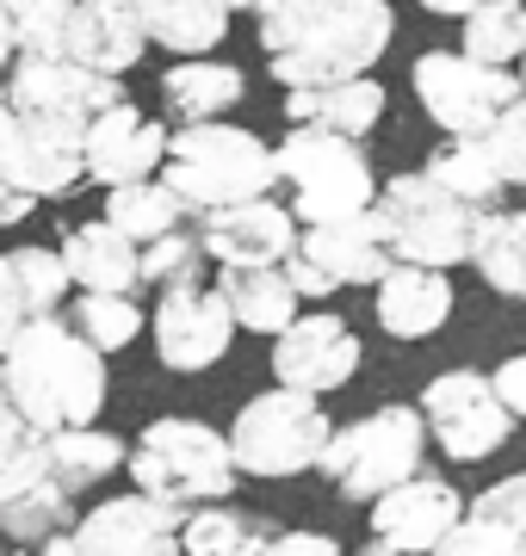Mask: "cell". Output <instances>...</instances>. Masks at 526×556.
I'll return each instance as SVG.
<instances>
[{
    "label": "cell",
    "instance_id": "cell-1",
    "mask_svg": "<svg viewBox=\"0 0 526 556\" xmlns=\"http://www.w3.org/2000/svg\"><path fill=\"white\" fill-rule=\"evenodd\" d=\"M0 390L43 439L75 433L93 427L105 408V353L87 346L68 316H38L0 358Z\"/></svg>",
    "mask_w": 526,
    "mask_h": 556
},
{
    "label": "cell",
    "instance_id": "cell-2",
    "mask_svg": "<svg viewBox=\"0 0 526 556\" xmlns=\"http://www.w3.org/2000/svg\"><path fill=\"white\" fill-rule=\"evenodd\" d=\"M167 192H180L186 211H223V204L273 199L279 161L254 130L242 124H174L167 130V161L155 174Z\"/></svg>",
    "mask_w": 526,
    "mask_h": 556
},
{
    "label": "cell",
    "instance_id": "cell-3",
    "mask_svg": "<svg viewBox=\"0 0 526 556\" xmlns=\"http://www.w3.org/2000/svg\"><path fill=\"white\" fill-rule=\"evenodd\" d=\"M397 38V13L385 0H316L304 13V25L291 31L279 56L266 62L285 93L298 87H335V80L372 75V62L390 50Z\"/></svg>",
    "mask_w": 526,
    "mask_h": 556
},
{
    "label": "cell",
    "instance_id": "cell-4",
    "mask_svg": "<svg viewBox=\"0 0 526 556\" xmlns=\"http://www.w3.org/2000/svg\"><path fill=\"white\" fill-rule=\"evenodd\" d=\"M124 470H130V482H137L142 495L167 501L180 514L211 507V501H229L236 482H242L236 452H229V433H217V427H204L192 415L149 420L137 433V445H130V464Z\"/></svg>",
    "mask_w": 526,
    "mask_h": 556
},
{
    "label": "cell",
    "instance_id": "cell-5",
    "mask_svg": "<svg viewBox=\"0 0 526 556\" xmlns=\"http://www.w3.org/2000/svg\"><path fill=\"white\" fill-rule=\"evenodd\" d=\"M372 217L385 229V248L397 266H434V273H452L465 266L471 248H477V229H484L489 211L452 199L446 186H434L427 174H397L378 186V204Z\"/></svg>",
    "mask_w": 526,
    "mask_h": 556
},
{
    "label": "cell",
    "instance_id": "cell-6",
    "mask_svg": "<svg viewBox=\"0 0 526 556\" xmlns=\"http://www.w3.org/2000/svg\"><path fill=\"white\" fill-rule=\"evenodd\" d=\"M422 457H427V420L415 402H378L372 415L335 427L323 452V470L347 501H378L390 495L397 482L422 477Z\"/></svg>",
    "mask_w": 526,
    "mask_h": 556
},
{
    "label": "cell",
    "instance_id": "cell-7",
    "mask_svg": "<svg viewBox=\"0 0 526 556\" xmlns=\"http://www.w3.org/2000/svg\"><path fill=\"white\" fill-rule=\"evenodd\" d=\"M328 408L323 396H304V390H285L273 383L266 396L242 402V415L229 427V452H236V470L261 482H285V477H304L316 470L328 452Z\"/></svg>",
    "mask_w": 526,
    "mask_h": 556
},
{
    "label": "cell",
    "instance_id": "cell-8",
    "mask_svg": "<svg viewBox=\"0 0 526 556\" xmlns=\"http://www.w3.org/2000/svg\"><path fill=\"white\" fill-rule=\"evenodd\" d=\"M279 161V179L291 186V217L298 229H316V223H347L378 204V174L365 161L360 142L328 137V130H291V137L273 149Z\"/></svg>",
    "mask_w": 526,
    "mask_h": 556
},
{
    "label": "cell",
    "instance_id": "cell-9",
    "mask_svg": "<svg viewBox=\"0 0 526 556\" xmlns=\"http://www.w3.org/2000/svg\"><path fill=\"white\" fill-rule=\"evenodd\" d=\"M409 87L446 137H489V124L521 100L526 87L514 68H484L465 50H427L409 68Z\"/></svg>",
    "mask_w": 526,
    "mask_h": 556
},
{
    "label": "cell",
    "instance_id": "cell-10",
    "mask_svg": "<svg viewBox=\"0 0 526 556\" xmlns=\"http://www.w3.org/2000/svg\"><path fill=\"white\" fill-rule=\"evenodd\" d=\"M415 408H422L434 445L452 464H477V457L502 452L508 433H514V415L502 408V396H496V383L484 371H440V378H427Z\"/></svg>",
    "mask_w": 526,
    "mask_h": 556
},
{
    "label": "cell",
    "instance_id": "cell-11",
    "mask_svg": "<svg viewBox=\"0 0 526 556\" xmlns=\"http://www.w3.org/2000/svg\"><path fill=\"white\" fill-rule=\"evenodd\" d=\"M82 137L75 124H57V118H32V112H7L0 118V179L25 192V199H62L87 179V155H82Z\"/></svg>",
    "mask_w": 526,
    "mask_h": 556
},
{
    "label": "cell",
    "instance_id": "cell-12",
    "mask_svg": "<svg viewBox=\"0 0 526 556\" xmlns=\"http://www.w3.org/2000/svg\"><path fill=\"white\" fill-rule=\"evenodd\" d=\"M124 105V87L112 75H93L68 56H20L7 75V112H32V118H57V124H87Z\"/></svg>",
    "mask_w": 526,
    "mask_h": 556
},
{
    "label": "cell",
    "instance_id": "cell-13",
    "mask_svg": "<svg viewBox=\"0 0 526 556\" xmlns=\"http://www.w3.org/2000/svg\"><path fill=\"white\" fill-rule=\"evenodd\" d=\"M155 358H162L167 371H180V378H199L211 371L223 353H229V340H236V316H229V303H223L217 285H186V291H167L155 303Z\"/></svg>",
    "mask_w": 526,
    "mask_h": 556
},
{
    "label": "cell",
    "instance_id": "cell-14",
    "mask_svg": "<svg viewBox=\"0 0 526 556\" xmlns=\"http://www.w3.org/2000/svg\"><path fill=\"white\" fill-rule=\"evenodd\" d=\"M360 358H365L360 334H353L335 309H310V316H298L279 340H273V378H279L285 390L328 396V390L353 383Z\"/></svg>",
    "mask_w": 526,
    "mask_h": 556
},
{
    "label": "cell",
    "instance_id": "cell-15",
    "mask_svg": "<svg viewBox=\"0 0 526 556\" xmlns=\"http://www.w3.org/2000/svg\"><path fill=\"white\" fill-rule=\"evenodd\" d=\"M298 217L279 199H248V204H223L199 217L204 254L217 260V273H248V266H285L298 254Z\"/></svg>",
    "mask_w": 526,
    "mask_h": 556
},
{
    "label": "cell",
    "instance_id": "cell-16",
    "mask_svg": "<svg viewBox=\"0 0 526 556\" xmlns=\"http://www.w3.org/2000/svg\"><path fill=\"white\" fill-rule=\"evenodd\" d=\"M180 507H167L155 495H112L100 507H87L75 526V544L87 556H180Z\"/></svg>",
    "mask_w": 526,
    "mask_h": 556
},
{
    "label": "cell",
    "instance_id": "cell-17",
    "mask_svg": "<svg viewBox=\"0 0 526 556\" xmlns=\"http://www.w3.org/2000/svg\"><path fill=\"white\" fill-rule=\"evenodd\" d=\"M459 519H465V495L446 477H427V470L372 501V538L397 544L403 556H434Z\"/></svg>",
    "mask_w": 526,
    "mask_h": 556
},
{
    "label": "cell",
    "instance_id": "cell-18",
    "mask_svg": "<svg viewBox=\"0 0 526 556\" xmlns=\"http://www.w3.org/2000/svg\"><path fill=\"white\" fill-rule=\"evenodd\" d=\"M82 155H87V179L93 186H137V179H155L167 161V124L142 118L137 105L124 100L112 105V112H100V118L87 124L82 137Z\"/></svg>",
    "mask_w": 526,
    "mask_h": 556
},
{
    "label": "cell",
    "instance_id": "cell-19",
    "mask_svg": "<svg viewBox=\"0 0 526 556\" xmlns=\"http://www.w3.org/2000/svg\"><path fill=\"white\" fill-rule=\"evenodd\" d=\"M149 50V31H142L137 0H75L68 13V38H62V56L93 68V75H130Z\"/></svg>",
    "mask_w": 526,
    "mask_h": 556
},
{
    "label": "cell",
    "instance_id": "cell-20",
    "mask_svg": "<svg viewBox=\"0 0 526 556\" xmlns=\"http://www.w3.org/2000/svg\"><path fill=\"white\" fill-rule=\"evenodd\" d=\"M434 556H526V470L465 501V519Z\"/></svg>",
    "mask_w": 526,
    "mask_h": 556
},
{
    "label": "cell",
    "instance_id": "cell-21",
    "mask_svg": "<svg viewBox=\"0 0 526 556\" xmlns=\"http://www.w3.org/2000/svg\"><path fill=\"white\" fill-rule=\"evenodd\" d=\"M298 254L316 260L335 285H378L397 266L372 211H360V217H347V223H316V229H304L298 236Z\"/></svg>",
    "mask_w": 526,
    "mask_h": 556
},
{
    "label": "cell",
    "instance_id": "cell-22",
    "mask_svg": "<svg viewBox=\"0 0 526 556\" xmlns=\"http://www.w3.org/2000/svg\"><path fill=\"white\" fill-rule=\"evenodd\" d=\"M62 266H68V278L82 285V291H118V298H137L142 285V248L124 229H112V223H75L68 236H62Z\"/></svg>",
    "mask_w": 526,
    "mask_h": 556
},
{
    "label": "cell",
    "instance_id": "cell-23",
    "mask_svg": "<svg viewBox=\"0 0 526 556\" xmlns=\"http://www.w3.org/2000/svg\"><path fill=\"white\" fill-rule=\"evenodd\" d=\"M285 118H291V130H328V137L360 142L385 118V80L360 75L335 80V87H298V93H285Z\"/></svg>",
    "mask_w": 526,
    "mask_h": 556
},
{
    "label": "cell",
    "instance_id": "cell-24",
    "mask_svg": "<svg viewBox=\"0 0 526 556\" xmlns=\"http://www.w3.org/2000/svg\"><path fill=\"white\" fill-rule=\"evenodd\" d=\"M452 316V278L434 266H390L378 278V328L390 340H427Z\"/></svg>",
    "mask_w": 526,
    "mask_h": 556
},
{
    "label": "cell",
    "instance_id": "cell-25",
    "mask_svg": "<svg viewBox=\"0 0 526 556\" xmlns=\"http://www.w3.org/2000/svg\"><path fill=\"white\" fill-rule=\"evenodd\" d=\"M217 291H223V303H229L236 328H248V334H266V340H279L285 328L298 321V309H304V298L291 291L285 266H248V273H217Z\"/></svg>",
    "mask_w": 526,
    "mask_h": 556
},
{
    "label": "cell",
    "instance_id": "cell-26",
    "mask_svg": "<svg viewBox=\"0 0 526 556\" xmlns=\"http://www.w3.org/2000/svg\"><path fill=\"white\" fill-rule=\"evenodd\" d=\"M248 80L236 62H174L162 75V105L174 112V124H217V112L242 105Z\"/></svg>",
    "mask_w": 526,
    "mask_h": 556
},
{
    "label": "cell",
    "instance_id": "cell-27",
    "mask_svg": "<svg viewBox=\"0 0 526 556\" xmlns=\"http://www.w3.org/2000/svg\"><path fill=\"white\" fill-rule=\"evenodd\" d=\"M137 13H142L149 43L174 50L180 62L217 50L223 31H229V7L223 0H137Z\"/></svg>",
    "mask_w": 526,
    "mask_h": 556
},
{
    "label": "cell",
    "instance_id": "cell-28",
    "mask_svg": "<svg viewBox=\"0 0 526 556\" xmlns=\"http://www.w3.org/2000/svg\"><path fill=\"white\" fill-rule=\"evenodd\" d=\"M130 464V445L118 433H100V427H75V433L50 439V482L62 495H87L100 489L105 477H118Z\"/></svg>",
    "mask_w": 526,
    "mask_h": 556
},
{
    "label": "cell",
    "instance_id": "cell-29",
    "mask_svg": "<svg viewBox=\"0 0 526 556\" xmlns=\"http://www.w3.org/2000/svg\"><path fill=\"white\" fill-rule=\"evenodd\" d=\"M422 174L434 179V186H446L452 199L477 204V211H496V199L508 192V179L496 174V161H489L484 137H446L440 149L427 155Z\"/></svg>",
    "mask_w": 526,
    "mask_h": 556
},
{
    "label": "cell",
    "instance_id": "cell-30",
    "mask_svg": "<svg viewBox=\"0 0 526 556\" xmlns=\"http://www.w3.org/2000/svg\"><path fill=\"white\" fill-rule=\"evenodd\" d=\"M186 217H192V211L180 204V192H167L162 179H137V186H112V192H105V223L124 229L137 248L186 229Z\"/></svg>",
    "mask_w": 526,
    "mask_h": 556
},
{
    "label": "cell",
    "instance_id": "cell-31",
    "mask_svg": "<svg viewBox=\"0 0 526 556\" xmlns=\"http://www.w3.org/2000/svg\"><path fill=\"white\" fill-rule=\"evenodd\" d=\"M471 266L484 273L489 291L526 303V211H489L471 248Z\"/></svg>",
    "mask_w": 526,
    "mask_h": 556
},
{
    "label": "cell",
    "instance_id": "cell-32",
    "mask_svg": "<svg viewBox=\"0 0 526 556\" xmlns=\"http://www.w3.org/2000/svg\"><path fill=\"white\" fill-rule=\"evenodd\" d=\"M266 538L273 532H266L261 519L242 514V507H223V501L192 507L180 519V556H261Z\"/></svg>",
    "mask_w": 526,
    "mask_h": 556
},
{
    "label": "cell",
    "instance_id": "cell-33",
    "mask_svg": "<svg viewBox=\"0 0 526 556\" xmlns=\"http://www.w3.org/2000/svg\"><path fill=\"white\" fill-rule=\"evenodd\" d=\"M62 532H75V495H62L50 477L32 482L25 495H13L7 507H0V538H7V544L43 551V544L62 538Z\"/></svg>",
    "mask_w": 526,
    "mask_h": 556
},
{
    "label": "cell",
    "instance_id": "cell-34",
    "mask_svg": "<svg viewBox=\"0 0 526 556\" xmlns=\"http://www.w3.org/2000/svg\"><path fill=\"white\" fill-rule=\"evenodd\" d=\"M465 56L484 68H508L526 56V0H477V13H465Z\"/></svg>",
    "mask_w": 526,
    "mask_h": 556
},
{
    "label": "cell",
    "instance_id": "cell-35",
    "mask_svg": "<svg viewBox=\"0 0 526 556\" xmlns=\"http://www.w3.org/2000/svg\"><path fill=\"white\" fill-rule=\"evenodd\" d=\"M43 477H50V439H43L32 420H20V408L0 390V507L13 495H25V489L43 482Z\"/></svg>",
    "mask_w": 526,
    "mask_h": 556
},
{
    "label": "cell",
    "instance_id": "cell-36",
    "mask_svg": "<svg viewBox=\"0 0 526 556\" xmlns=\"http://www.w3.org/2000/svg\"><path fill=\"white\" fill-rule=\"evenodd\" d=\"M75 328H82L87 346H100V353H118V346H130V340L142 334V303L137 298H118V291H82V303H75Z\"/></svg>",
    "mask_w": 526,
    "mask_h": 556
},
{
    "label": "cell",
    "instance_id": "cell-37",
    "mask_svg": "<svg viewBox=\"0 0 526 556\" xmlns=\"http://www.w3.org/2000/svg\"><path fill=\"white\" fill-rule=\"evenodd\" d=\"M13 285H20L25 298V316H62V298L75 291V278H68V266H62L57 248H13Z\"/></svg>",
    "mask_w": 526,
    "mask_h": 556
},
{
    "label": "cell",
    "instance_id": "cell-38",
    "mask_svg": "<svg viewBox=\"0 0 526 556\" xmlns=\"http://www.w3.org/2000/svg\"><path fill=\"white\" fill-rule=\"evenodd\" d=\"M204 266H211V254H204L199 229H174V236L142 248V285H155L162 298L186 291V285H204Z\"/></svg>",
    "mask_w": 526,
    "mask_h": 556
},
{
    "label": "cell",
    "instance_id": "cell-39",
    "mask_svg": "<svg viewBox=\"0 0 526 556\" xmlns=\"http://www.w3.org/2000/svg\"><path fill=\"white\" fill-rule=\"evenodd\" d=\"M0 13H7V25H13L20 56H62L75 0H0Z\"/></svg>",
    "mask_w": 526,
    "mask_h": 556
},
{
    "label": "cell",
    "instance_id": "cell-40",
    "mask_svg": "<svg viewBox=\"0 0 526 556\" xmlns=\"http://www.w3.org/2000/svg\"><path fill=\"white\" fill-rule=\"evenodd\" d=\"M484 149H489V161H496V174H502L508 186H526V93L489 124Z\"/></svg>",
    "mask_w": 526,
    "mask_h": 556
},
{
    "label": "cell",
    "instance_id": "cell-41",
    "mask_svg": "<svg viewBox=\"0 0 526 556\" xmlns=\"http://www.w3.org/2000/svg\"><path fill=\"white\" fill-rule=\"evenodd\" d=\"M310 7H316V0H261V7H254V31H261L266 56H279L285 43H291V31L304 25Z\"/></svg>",
    "mask_w": 526,
    "mask_h": 556
},
{
    "label": "cell",
    "instance_id": "cell-42",
    "mask_svg": "<svg viewBox=\"0 0 526 556\" xmlns=\"http://www.w3.org/2000/svg\"><path fill=\"white\" fill-rule=\"evenodd\" d=\"M25 298H20V285H13V260L0 254V358H7V346L20 340V328H25Z\"/></svg>",
    "mask_w": 526,
    "mask_h": 556
},
{
    "label": "cell",
    "instance_id": "cell-43",
    "mask_svg": "<svg viewBox=\"0 0 526 556\" xmlns=\"http://www.w3.org/2000/svg\"><path fill=\"white\" fill-rule=\"evenodd\" d=\"M285 278H291V291H298L304 303H328L335 291H341V285H335V278H328L323 266H316V260H304V254L285 260Z\"/></svg>",
    "mask_w": 526,
    "mask_h": 556
},
{
    "label": "cell",
    "instance_id": "cell-44",
    "mask_svg": "<svg viewBox=\"0 0 526 556\" xmlns=\"http://www.w3.org/2000/svg\"><path fill=\"white\" fill-rule=\"evenodd\" d=\"M261 556H347L328 532H273Z\"/></svg>",
    "mask_w": 526,
    "mask_h": 556
},
{
    "label": "cell",
    "instance_id": "cell-45",
    "mask_svg": "<svg viewBox=\"0 0 526 556\" xmlns=\"http://www.w3.org/2000/svg\"><path fill=\"white\" fill-rule=\"evenodd\" d=\"M496 396H502V408L514 420H526V353H514V358H502V365H496Z\"/></svg>",
    "mask_w": 526,
    "mask_h": 556
},
{
    "label": "cell",
    "instance_id": "cell-46",
    "mask_svg": "<svg viewBox=\"0 0 526 556\" xmlns=\"http://www.w3.org/2000/svg\"><path fill=\"white\" fill-rule=\"evenodd\" d=\"M25 217H32V199L13 192V186L0 179V229H13V223H25Z\"/></svg>",
    "mask_w": 526,
    "mask_h": 556
},
{
    "label": "cell",
    "instance_id": "cell-47",
    "mask_svg": "<svg viewBox=\"0 0 526 556\" xmlns=\"http://www.w3.org/2000/svg\"><path fill=\"white\" fill-rule=\"evenodd\" d=\"M427 13H440V20H465V13H477V0H422Z\"/></svg>",
    "mask_w": 526,
    "mask_h": 556
},
{
    "label": "cell",
    "instance_id": "cell-48",
    "mask_svg": "<svg viewBox=\"0 0 526 556\" xmlns=\"http://www.w3.org/2000/svg\"><path fill=\"white\" fill-rule=\"evenodd\" d=\"M7 62H20V43H13V25L0 13V75H7Z\"/></svg>",
    "mask_w": 526,
    "mask_h": 556
},
{
    "label": "cell",
    "instance_id": "cell-49",
    "mask_svg": "<svg viewBox=\"0 0 526 556\" xmlns=\"http://www.w3.org/2000/svg\"><path fill=\"white\" fill-rule=\"evenodd\" d=\"M38 556H87V551L75 544V532H62V538H50V544H43Z\"/></svg>",
    "mask_w": 526,
    "mask_h": 556
},
{
    "label": "cell",
    "instance_id": "cell-50",
    "mask_svg": "<svg viewBox=\"0 0 526 556\" xmlns=\"http://www.w3.org/2000/svg\"><path fill=\"white\" fill-rule=\"evenodd\" d=\"M360 556H403V551H397V544H385V538H372V544H365Z\"/></svg>",
    "mask_w": 526,
    "mask_h": 556
},
{
    "label": "cell",
    "instance_id": "cell-51",
    "mask_svg": "<svg viewBox=\"0 0 526 556\" xmlns=\"http://www.w3.org/2000/svg\"><path fill=\"white\" fill-rule=\"evenodd\" d=\"M223 7H229V13H254V7H261V0H223Z\"/></svg>",
    "mask_w": 526,
    "mask_h": 556
},
{
    "label": "cell",
    "instance_id": "cell-52",
    "mask_svg": "<svg viewBox=\"0 0 526 556\" xmlns=\"http://www.w3.org/2000/svg\"><path fill=\"white\" fill-rule=\"evenodd\" d=\"M0 118H7V80H0Z\"/></svg>",
    "mask_w": 526,
    "mask_h": 556
},
{
    "label": "cell",
    "instance_id": "cell-53",
    "mask_svg": "<svg viewBox=\"0 0 526 556\" xmlns=\"http://www.w3.org/2000/svg\"><path fill=\"white\" fill-rule=\"evenodd\" d=\"M521 87H526V56H521Z\"/></svg>",
    "mask_w": 526,
    "mask_h": 556
},
{
    "label": "cell",
    "instance_id": "cell-54",
    "mask_svg": "<svg viewBox=\"0 0 526 556\" xmlns=\"http://www.w3.org/2000/svg\"><path fill=\"white\" fill-rule=\"evenodd\" d=\"M0 556H7V538H0Z\"/></svg>",
    "mask_w": 526,
    "mask_h": 556
}]
</instances>
